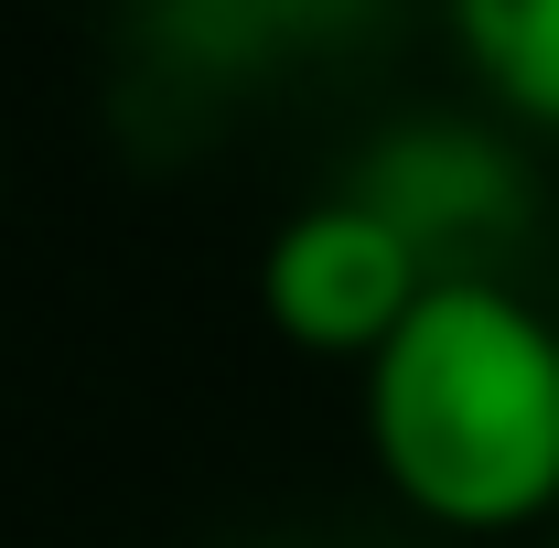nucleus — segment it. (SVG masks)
Returning <instances> with one entry per match:
<instances>
[{
	"mask_svg": "<svg viewBox=\"0 0 559 548\" xmlns=\"http://www.w3.org/2000/svg\"><path fill=\"white\" fill-rule=\"evenodd\" d=\"M366 452L452 538L559 527V323L495 270H452L366 366Z\"/></svg>",
	"mask_w": 559,
	"mask_h": 548,
	"instance_id": "nucleus-1",
	"label": "nucleus"
},
{
	"mask_svg": "<svg viewBox=\"0 0 559 548\" xmlns=\"http://www.w3.org/2000/svg\"><path fill=\"white\" fill-rule=\"evenodd\" d=\"M430 279H441L430 248L355 183V194H312V205L270 237L259 301H270V323L301 344V355H345V366H366L377 344L409 323V301L430 290Z\"/></svg>",
	"mask_w": 559,
	"mask_h": 548,
	"instance_id": "nucleus-2",
	"label": "nucleus"
},
{
	"mask_svg": "<svg viewBox=\"0 0 559 548\" xmlns=\"http://www.w3.org/2000/svg\"><path fill=\"white\" fill-rule=\"evenodd\" d=\"M452 44L474 55V75L516 119H549L559 130V0H463Z\"/></svg>",
	"mask_w": 559,
	"mask_h": 548,
	"instance_id": "nucleus-3",
	"label": "nucleus"
}]
</instances>
